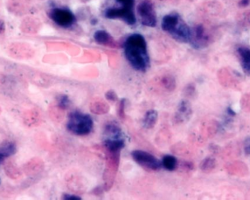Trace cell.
Returning a JSON list of instances; mask_svg holds the SVG:
<instances>
[{
    "mask_svg": "<svg viewBox=\"0 0 250 200\" xmlns=\"http://www.w3.org/2000/svg\"><path fill=\"white\" fill-rule=\"evenodd\" d=\"M125 56L131 66L140 72H146L150 67L148 46L145 38L141 34L129 35L123 44Z\"/></svg>",
    "mask_w": 250,
    "mask_h": 200,
    "instance_id": "cell-1",
    "label": "cell"
},
{
    "mask_svg": "<svg viewBox=\"0 0 250 200\" xmlns=\"http://www.w3.org/2000/svg\"><path fill=\"white\" fill-rule=\"evenodd\" d=\"M161 26L163 31L168 33L178 42L184 44L189 42L191 28L179 13H171L166 15L162 20Z\"/></svg>",
    "mask_w": 250,
    "mask_h": 200,
    "instance_id": "cell-2",
    "label": "cell"
},
{
    "mask_svg": "<svg viewBox=\"0 0 250 200\" xmlns=\"http://www.w3.org/2000/svg\"><path fill=\"white\" fill-rule=\"evenodd\" d=\"M94 122L89 114L80 111H73L69 115L67 129L70 133L77 136H85L92 132Z\"/></svg>",
    "mask_w": 250,
    "mask_h": 200,
    "instance_id": "cell-3",
    "label": "cell"
},
{
    "mask_svg": "<svg viewBox=\"0 0 250 200\" xmlns=\"http://www.w3.org/2000/svg\"><path fill=\"white\" fill-rule=\"evenodd\" d=\"M48 16L56 24L64 29L72 27L76 22L74 13L67 7H52L48 12Z\"/></svg>",
    "mask_w": 250,
    "mask_h": 200,
    "instance_id": "cell-4",
    "label": "cell"
},
{
    "mask_svg": "<svg viewBox=\"0 0 250 200\" xmlns=\"http://www.w3.org/2000/svg\"><path fill=\"white\" fill-rule=\"evenodd\" d=\"M137 13L143 26L155 27L157 23V13L151 0H143L137 7Z\"/></svg>",
    "mask_w": 250,
    "mask_h": 200,
    "instance_id": "cell-5",
    "label": "cell"
},
{
    "mask_svg": "<svg viewBox=\"0 0 250 200\" xmlns=\"http://www.w3.org/2000/svg\"><path fill=\"white\" fill-rule=\"evenodd\" d=\"M131 155L135 162L147 171H157L161 169V161L150 153L136 150L132 151Z\"/></svg>",
    "mask_w": 250,
    "mask_h": 200,
    "instance_id": "cell-6",
    "label": "cell"
},
{
    "mask_svg": "<svg viewBox=\"0 0 250 200\" xmlns=\"http://www.w3.org/2000/svg\"><path fill=\"white\" fill-rule=\"evenodd\" d=\"M105 17L108 19H120L128 25H135L136 23L134 9L125 7H111L105 12Z\"/></svg>",
    "mask_w": 250,
    "mask_h": 200,
    "instance_id": "cell-7",
    "label": "cell"
},
{
    "mask_svg": "<svg viewBox=\"0 0 250 200\" xmlns=\"http://www.w3.org/2000/svg\"><path fill=\"white\" fill-rule=\"evenodd\" d=\"M209 36L203 25L198 24L191 29L189 44L195 49L206 48L209 44Z\"/></svg>",
    "mask_w": 250,
    "mask_h": 200,
    "instance_id": "cell-8",
    "label": "cell"
},
{
    "mask_svg": "<svg viewBox=\"0 0 250 200\" xmlns=\"http://www.w3.org/2000/svg\"><path fill=\"white\" fill-rule=\"evenodd\" d=\"M192 114L190 103L187 100H183L178 105L177 110L175 114L174 119L176 123H183L190 119Z\"/></svg>",
    "mask_w": 250,
    "mask_h": 200,
    "instance_id": "cell-9",
    "label": "cell"
},
{
    "mask_svg": "<svg viewBox=\"0 0 250 200\" xmlns=\"http://www.w3.org/2000/svg\"><path fill=\"white\" fill-rule=\"evenodd\" d=\"M94 39L97 44L111 48H118L117 41L114 39L112 35L105 30H98L94 34Z\"/></svg>",
    "mask_w": 250,
    "mask_h": 200,
    "instance_id": "cell-10",
    "label": "cell"
},
{
    "mask_svg": "<svg viewBox=\"0 0 250 200\" xmlns=\"http://www.w3.org/2000/svg\"><path fill=\"white\" fill-rule=\"evenodd\" d=\"M237 54L240 60L241 66L245 73L250 76V48L240 46L238 48Z\"/></svg>",
    "mask_w": 250,
    "mask_h": 200,
    "instance_id": "cell-11",
    "label": "cell"
},
{
    "mask_svg": "<svg viewBox=\"0 0 250 200\" xmlns=\"http://www.w3.org/2000/svg\"><path fill=\"white\" fill-rule=\"evenodd\" d=\"M104 145L108 152L117 154L125 148V139L124 138H116V139L105 138L104 140Z\"/></svg>",
    "mask_w": 250,
    "mask_h": 200,
    "instance_id": "cell-12",
    "label": "cell"
},
{
    "mask_svg": "<svg viewBox=\"0 0 250 200\" xmlns=\"http://www.w3.org/2000/svg\"><path fill=\"white\" fill-rule=\"evenodd\" d=\"M158 113L156 110H148L146 112L143 120V126L146 129H151L157 124Z\"/></svg>",
    "mask_w": 250,
    "mask_h": 200,
    "instance_id": "cell-13",
    "label": "cell"
},
{
    "mask_svg": "<svg viewBox=\"0 0 250 200\" xmlns=\"http://www.w3.org/2000/svg\"><path fill=\"white\" fill-rule=\"evenodd\" d=\"M105 137L109 139H116V138H124L121 129L114 123H109L107 125L105 129Z\"/></svg>",
    "mask_w": 250,
    "mask_h": 200,
    "instance_id": "cell-14",
    "label": "cell"
},
{
    "mask_svg": "<svg viewBox=\"0 0 250 200\" xmlns=\"http://www.w3.org/2000/svg\"><path fill=\"white\" fill-rule=\"evenodd\" d=\"M4 173L10 178L18 179L21 176L20 170L15 165L13 161H9L4 165Z\"/></svg>",
    "mask_w": 250,
    "mask_h": 200,
    "instance_id": "cell-15",
    "label": "cell"
},
{
    "mask_svg": "<svg viewBox=\"0 0 250 200\" xmlns=\"http://www.w3.org/2000/svg\"><path fill=\"white\" fill-rule=\"evenodd\" d=\"M161 162L162 167H164L167 171H173L176 170L178 165V161L176 157L171 155H166L163 156Z\"/></svg>",
    "mask_w": 250,
    "mask_h": 200,
    "instance_id": "cell-16",
    "label": "cell"
},
{
    "mask_svg": "<svg viewBox=\"0 0 250 200\" xmlns=\"http://www.w3.org/2000/svg\"><path fill=\"white\" fill-rule=\"evenodd\" d=\"M41 161L38 159H32L28 161L24 165V172L27 176H32L41 171Z\"/></svg>",
    "mask_w": 250,
    "mask_h": 200,
    "instance_id": "cell-17",
    "label": "cell"
},
{
    "mask_svg": "<svg viewBox=\"0 0 250 200\" xmlns=\"http://www.w3.org/2000/svg\"><path fill=\"white\" fill-rule=\"evenodd\" d=\"M0 149L4 158H9L16 153V145L11 142H4L0 145Z\"/></svg>",
    "mask_w": 250,
    "mask_h": 200,
    "instance_id": "cell-18",
    "label": "cell"
},
{
    "mask_svg": "<svg viewBox=\"0 0 250 200\" xmlns=\"http://www.w3.org/2000/svg\"><path fill=\"white\" fill-rule=\"evenodd\" d=\"M39 116H38V113L35 111H32V110L28 111L23 117L25 124L29 126V127L35 126L39 122Z\"/></svg>",
    "mask_w": 250,
    "mask_h": 200,
    "instance_id": "cell-19",
    "label": "cell"
},
{
    "mask_svg": "<svg viewBox=\"0 0 250 200\" xmlns=\"http://www.w3.org/2000/svg\"><path fill=\"white\" fill-rule=\"evenodd\" d=\"M162 85L167 90L173 91L176 88V79L173 76L166 75L162 79Z\"/></svg>",
    "mask_w": 250,
    "mask_h": 200,
    "instance_id": "cell-20",
    "label": "cell"
},
{
    "mask_svg": "<svg viewBox=\"0 0 250 200\" xmlns=\"http://www.w3.org/2000/svg\"><path fill=\"white\" fill-rule=\"evenodd\" d=\"M215 166V161H214V158H205V159L203 160L202 162L201 163V170L205 172V173H208V172L214 170Z\"/></svg>",
    "mask_w": 250,
    "mask_h": 200,
    "instance_id": "cell-21",
    "label": "cell"
},
{
    "mask_svg": "<svg viewBox=\"0 0 250 200\" xmlns=\"http://www.w3.org/2000/svg\"><path fill=\"white\" fill-rule=\"evenodd\" d=\"M57 104L61 110H67L70 105V98L66 95H60L57 100Z\"/></svg>",
    "mask_w": 250,
    "mask_h": 200,
    "instance_id": "cell-22",
    "label": "cell"
},
{
    "mask_svg": "<svg viewBox=\"0 0 250 200\" xmlns=\"http://www.w3.org/2000/svg\"><path fill=\"white\" fill-rule=\"evenodd\" d=\"M117 2L121 4V7L125 8L134 9L135 0H116Z\"/></svg>",
    "mask_w": 250,
    "mask_h": 200,
    "instance_id": "cell-23",
    "label": "cell"
},
{
    "mask_svg": "<svg viewBox=\"0 0 250 200\" xmlns=\"http://www.w3.org/2000/svg\"><path fill=\"white\" fill-rule=\"evenodd\" d=\"M105 98L110 101H115L117 100V95L113 90L108 91L105 93Z\"/></svg>",
    "mask_w": 250,
    "mask_h": 200,
    "instance_id": "cell-24",
    "label": "cell"
},
{
    "mask_svg": "<svg viewBox=\"0 0 250 200\" xmlns=\"http://www.w3.org/2000/svg\"><path fill=\"white\" fill-rule=\"evenodd\" d=\"M125 99H123L121 101V102L120 103V107H119L118 110V114L119 116L122 117V118H124L125 116Z\"/></svg>",
    "mask_w": 250,
    "mask_h": 200,
    "instance_id": "cell-25",
    "label": "cell"
},
{
    "mask_svg": "<svg viewBox=\"0 0 250 200\" xmlns=\"http://www.w3.org/2000/svg\"><path fill=\"white\" fill-rule=\"evenodd\" d=\"M244 150H245V153L247 156H250V137H248L245 139Z\"/></svg>",
    "mask_w": 250,
    "mask_h": 200,
    "instance_id": "cell-26",
    "label": "cell"
},
{
    "mask_svg": "<svg viewBox=\"0 0 250 200\" xmlns=\"http://www.w3.org/2000/svg\"><path fill=\"white\" fill-rule=\"evenodd\" d=\"M185 91H186V92H186V95H188V96L191 97L194 95V93H195V88H194L192 85H189L188 88H186Z\"/></svg>",
    "mask_w": 250,
    "mask_h": 200,
    "instance_id": "cell-27",
    "label": "cell"
},
{
    "mask_svg": "<svg viewBox=\"0 0 250 200\" xmlns=\"http://www.w3.org/2000/svg\"><path fill=\"white\" fill-rule=\"evenodd\" d=\"M63 199L66 200H82V198L79 196H76V195H67V194H65L63 196Z\"/></svg>",
    "mask_w": 250,
    "mask_h": 200,
    "instance_id": "cell-28",
    "label": "cell"
},
{
    "mask_svg": "<svg viewBox=\"0 0 250 200\" xmlns=\"http://www.w3.org/2000/svg\"><path fill=\"white\" fill-rule=\"evenodd\" d=\"M5 31V23L1 19H0V34L4 33Z\"/></svg>",
    "mask_w": 250,
    "mask_h": 200,
    "instance_id": "cell-29",
    "label": "cell"
},
{
    "mask_svg": "<svg viewBox=\"0 0 250 200\" xmlns=\"http://www.w3.org/2000/svg\"><path fill=\"white\" fill-rule=\"evenodd\" d=\"M250 4V0H241L239 5L241 7H247Z\"/></svg>",
    "mask_w": 250,
    "mask_h": 200,
    "instance_id": "cell-30",
    "label": "cell"
},
{
    "mask_svg": "<svg viewBox=\"0 0 250 200\" xmlns=\"http://www.w3.org/2000/svg\"><path fill=\"white\" fill-rule=\"evenodd\" d=\"M4 155H3L2 152H1V149H0V164L2 162L3 160L4 159Z\"/></svg>",
    "mask_w": 250,
    "mask_h": 200,
    "instance_id": "cell-31",
    "label": "cell"
},
{
    "mask_svg": "<svg viewBox=\"0 0 250 200\" xmlns=\"http://www.w3.org/2000/svg\"><path fill=\"white\" fill-rule=\"evenodd\" d=\"M0 113H1V108H0Z\"/></svg>",
    "mask_w": 250,
    "mask_h": 200,
    "instance_id": "cell-32",
    "label": "cell"
},
{
    "mask_svg": "<svg viewBox=\"0 0 250 200\" xmlns=\"http://www.w3.org/2000/svg\"><path fill=\"white\" fill-rule=\"evenodd\" d=\"M0 183H1V179H0Z\"/></svg>",
    "mask_w": 250,
    "mask_h": 200,
    "instance_id": "cell-33",
    "label": "cell"
},
{
    "mask_svg": "<svg viewBox=\"0 0 250 200\" xmlns=\"http://www.w3.org/2000/svg\"><path fill=\"white\" fill-rule=\"evenodd\" d=\"M83 1H86V0H83Z\"/></svg>",
    "mask_w": 250,
    "mask_h": 200,
    "instance_id": "cell-34",
    "label": "cell"
}]
</instances>
